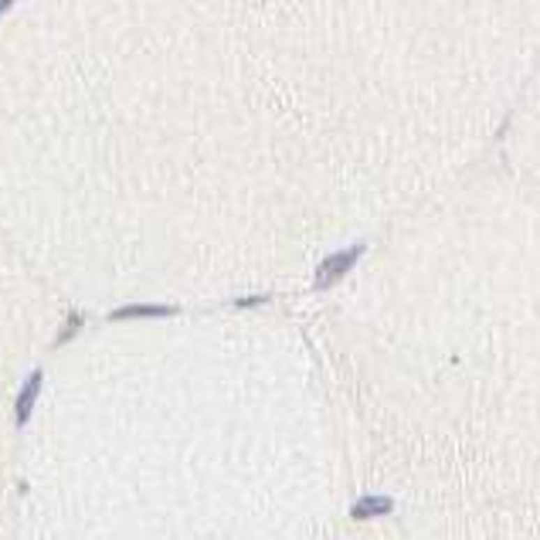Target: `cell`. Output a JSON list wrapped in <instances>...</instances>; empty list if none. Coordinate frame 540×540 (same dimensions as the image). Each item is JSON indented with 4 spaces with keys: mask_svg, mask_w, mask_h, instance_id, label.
<instances>
[{
    "mask_svg": "<svg viewBox=\"0 0 540 540\" xmlns=\"http://www.w3.org/2000/svg\"><path fill=\"white\" fill-rule=\"evenodd\" d=\"M82 327H85V313H82V309H72V313L65 316V327H61V330H58V336H54V347H58V350H61V347H68V343L82 333Z\"/></svg>",
    "mask_w": 540,
    "mask_h": 540,
    "instance_id": "obj_5",
    "label": "cell"
},
{
    "mask_svg": "<svg viewBox=\"0 0 540 540\" xmlns=\"http://www.w3.org/2000/svg\"><path fill=\"white\" fill-rule=\"evenodd\" d=\"M394 513V500L381 493H363L357 503L350 507V520H377V516Z\"/></svg>",
    "mask_w": 540,
    "mask_h": 540,
    "instance_id": "obj_4",
    "label": "cell"
},
{
    "mask_svg": "<svg viewBox=\"0 0 540 540\" xmlns=\"http://www.w3.org/2000/svg\"><path fill=\"white\" fill-rule=\"evenodd\" d=\"M177 306H167V303H126V306H116L109 313L112 323H123V320H170L177 316Z\"/></svg>",
    "mask_w": 540,
    "mask_h": 540,
    "instance_id": "obj_3",
    "label": "cell"
},
{
    "mask_svg": "<svg viewBox=\"0 0 540 540\" xmlns=\"http://www.w3.org/2000/svg\"><path fill=\"white\" fill-rule=\"evenodd\" d=\"M272 296L269 292H262V296H238V299H232L234 309H255V306H265Z\"/></svg>",
    "mask_w": 540,
    "mask_h": 540,
    "instance_id": "obj_6",
    "label": "cell"
},
{
    "mask_svg": "<svg viewBox=\"0 0 540 540\" xmlns=\"http://www.w3.org/2000/svg\"><path fill=\"white\" fill-rule=\"evenodd\" d=\"M360 255H363V241L350 245V248H340V252H333V255H327L320 265H316V279H313V285H316V289H330V285H336L343 276H350V269L360 262Z\"/></svg>",
    "mask_w": 540,
    "mask_h": 540,
    "instance_id": "obj_1",
    "label": "cell"
},
{
    "mask_svg": "<svg viewBox=\"0 0 540 540\" xmlns=\"http://www.w3.org/2000/svg\"><path fill=\"white\" fill-rule=\"evenodd\" d=\"M41 387H45V370L34 367L24 377V384L17 387V398H14V428H24L34 414V405L41 398Z\"/></svg>",
    "mask_w": 540,
    "mask_h": 540,
    "instance_id": "obj_2",
    "label": "cell"
},
{
    "mask_svg": "<svg viewBox=\"0 0 540 540\" xmlns=\"http://www.w3.org/2000/svg\"><path fill=\"white\" fill-rule=\"evenodd\" d=\"M10 7H14V0H0V17H3V14H7Z\"/></svg>",
    "mask_w": 540,
    "mask_h": 540,
    "instance_id": "obj_7",
    "label": "cell"
}]
</instances>
